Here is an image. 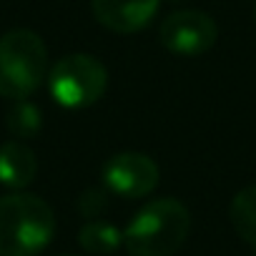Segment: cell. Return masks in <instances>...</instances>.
Returning <instances> with one entry per match:
<instances>
[{
    "instance_id": "cell-1",
    "label": "cell",
    "mask_w": 256,
    "mask_h": 256,
    "mask_svg": "<svg viewBox=\"0 0 256 256\" xmlns=\"http://www.w3.org/2000/svg\"><path fill=\"white\" fill-rule=\"evenodd\" d=\"M191 231L188 208L171 196L148 201L123 228V246L131 256H174Z\"/></svg>"
},
{
    "instance_id": "cell-2",
    "label": "cell",
    "mask_w": 256,
    "mask_h": 256,
    "mask_svg": "<svg viewBox=\"0 0 256 256\" xmlns=\"http://www.w3.org/2000/svg\"><path fill=\"white\" fill-rule=\"evenodd\" d=\"M56 236V214L36 194L0 196V256H38Z\"/></svg>"
},
{
    "instance_id": "cell-3",
    "label": "cell",
    "mask_w": 256,
    "mask_h": 256,
    "mask_svg": "<svg viewBox=\"0 0 256 256\" xmlns=\"http://www.w3.org/2000/svg\"><path fill=\"white\" fill-rule=\"evenodd\" d=\"M48 78V48L28 28L0 38V96L10 100L30 98Z\"/></svg>"
},
{
    "instance_id": "cell-4",
    "label": "cell",
    "mask_w": 256,
    "mask_h": 256,
    "mask_svg": "<svg viewBox=\"0 0 256 256\" xmlns=\"http://www.w3.org/2000/svg\"><path fill=\"white\" fill-rule=\"evenodd\" d=\"M46 80L58 106L78 110L103 98L108 88V70L90 53H70L48 70Z\"/></svg>"
},
{
    "instance_id": "cell-5",
    "label": "cell",
    "mask_w": 256,
    "mask_h": 256,
    "mask_svg": "<svg viewBox=\"0 0 256 256\" xmlns=\"http://www.w3.org/2000/svg\"><path fill=\"white\" fill-rule=\"evenodd\" d=\"M158 40L174 56H184V58L204 56L216 46L218 26L208 13L184 8L166 16V20L158 28Z\"/></svg>"
},
{
    "instance_id": "cell-6",
    "label": "cell",
    "mask_w": 256,
    "mask_h": 256,
    "mask_svg": "<svg viewBox=\"0 0 256 256\" xmlns=\"http://www.w3.org/2000/svg\"><path fill=\"white\" fill-rule=\"evenodd\" d=\"M103 186L120 196V198H146L151 191H156L161 171L158 164L141 154V151H123L106 161L103 166Z\"/></svg>"
},
{
    "instance_id": "cell-7",
    "label": "cell",
    "mask_w": 256,
    "mask_h": 256,
    "mask_svg": "<svg viewBox=\"0 0 256 256\" xmlns=\"http://www.w3.org/2000/svg\"><path fill=\"white\" fill-rule=\"evenodd\" d=\"M161 0H90V13L110 33L131 36L154 23Z\"/></svg>"
},
{
    "instance_id": "cell-8",
    "label": "cell",
    "mask_w": 256,
    "mask_h": 256,
    "mask_svg": "<svg viewBox=\"0 0 256 256\" xmlns=\"http://www.w3.org/2000/svg\"><path fill=\"white\" fill-rule=\"evenodd\" d=\"M38 158L23 141H6L0 146V184L13 191H23L36 181Z\"/></svg>"
},
{
    "instance_id": "cell-9",
    "label": "cell",
    "mask_w": 256,
    "mask_h": 256,
    "mask_svg": "<svg viewBox=\"0 0 256 256\" xmlns=\"http://www.w3.org/2000/svg\"><path fill=\"white\" fill-rule=\"evenodd\" d=\"M78 244L88 251V254H96V256H110L120 248L123 244V231L108 221H100V218H93V221H86L78 231Z\"/></svg>"
},
{
    "instance_id": "cell-10",
    "label": "cell",
    "mask_w": 256,
    "mask_h": 256,
    "mask_svg": "<svg viewBox=\"0 0 256 256\" xmlns=\"http://www.w3.org/2000/svg\"><path fill=\"white\" fill-rule=\"evenodd\" d=\"M228 218L236 236L256 248V186H246L231 198Z\"/></svg>"
},
{
    "instance_id": "cell-11",
    "label": "cell",
    "mask_w": 256,
    "mask_h": 256,
    "mask_svg": "<svg viewBox=\"0 0 256 256\" xmlns=\"http://www.w3.org/2000/svg\"><path fill=\"white\" fill-rule=\"evenodd\" d=\"M6 126H8V131L23 141V138H33L40 134V128H43V113L36 103H30L28 98L23 100H13V106L8 108L6 113Z\"/></svg>"
},
{
    "instance_id": "cell-12",
    "label": "cell",
    "mask_w": 256,
    "mask_h": 256,
    "mask_svg": "<svg viewBox=\"0 0 256 256\" xmlns=\"http://www.w3.org/2000/svg\"><path fill=\"white\" fill-rule=\"evenodd\" d=\"M106 206H108V194L103 191V188H88V191H83L80 194V198H78V211L86 216V218H98L103 211H106Z\"/></svg>"
},
{
    "instance_id": "cell-13",
    "label": "cell",
    "mask_w": 256,
    "mask_h": 256,
    "mask_svg": "<svg viewBox=\"0 0 256 256\" xmlns=\"http://www.w3.org/2000/svg\"><path fill=\"white\" fill-rule=\"evenodd\" d=\"M171 3H186V0H171Z\"/></svg>"
},
{
    "instance_id": "cell-14",
    "label": "cell",
    "mask_w": 256,
    "mask_h": 256,
    "mask_svg": "<svg viewBox=\"0 0 256 256\" xmlns=\"http://www.w3.org/2000/svg\"><path fill=\"white\" fill-rule=\"evenodd\" d=\"M63 256H70V254H63Z\"/></svg>"
}]
</instances>
